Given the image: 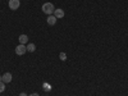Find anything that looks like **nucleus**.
I'll list each match as a JSON object with an SVG mask.
<instances>
[{"label":"nucleus","mask_w":128,"mask_h":96,"mask_svg":"<svg viewBox=\"0 0 128 96\" xmlns=\"http://www.w3.org/2000/svg\"><path fill=\"white\" fill-rule=\"evenodd\" d=\"M54 10H55L54 4H51V3H45L44 5H42V12H44L45 14L51 16L52 13H54Z\"/></svg>","instance_id":"f257e3e1"},{"label":"nucleus","mask_w":128,"mask_h":96,"mask_svg":"<svg viewBox=\"0 0 128 96\" xmlns=\"http://www.w3.org/2000/svg\"><path fill=\"white\" fill-rule=\"evenodd\" d=\"M26 51H27V46H24V45H22V44L18 45V46L16 48V54H17V55H23Z\"/></svg>","instance_id":"f03ea898"},{"label":"nucleus","mask_w":128,"mask_h":96,"mask_svg":"<svg viewBox=\"0 0 128 96\" xmlns=\"http://www.w3.org/2000/svg\"><path fill=\"white\" fill-rule=\"evenodd\" d=\"M19 4H20L19 0H9V8L12 10H17L19 8Z\"/></svg>","instance_id":"7ed1b4c3"},{"label":"nucleus","mask_w":128,"mask_h":96,"mask_svg":"<svg viewBox=\"0 0 128 96\" xmlns=\"http://www.w3.org/2000/svg\"><path fill=\"white\" fill-rule=\"evenodd\" d=\"M12 80H13V77H12V74H10V73L3 74V82L4 83H10V82H12Z\"/></svg>","instance_id":"20e7f679"},{"label":"nucleus","mask_w":128,"mask_h":96,"mask_svg":"<svg viewBox=\"0 0 128 96\" xmlns=\"http://www.w3.org/2000/svg\"><path fill=\"white\" fill-rule=\"evenodd\" d=\"M56 17L55 16H49L48 17V24H50V26H54L55 23H56Z\"/></svg>","instance_id":"39448f33"},{"label":"nucleus","mask_w":128,"mask_h":96,"mask_svg":"<svg viewBox=\"0 0 128 96\" xmlns=\"http://www.w3.org/2000/svg\"><path fill=\"white\" fill-rule=\"evenodd\" d=\"M54 16H55L56 18H63V17H64V10H63V9H59V8L55 9V10H54Z\"/></svg>","instance_id":"423d86ee"},{"label":"nucleus","mask_w":128,"mask_h":96,"mask_svg":"<svg viewBox=\"0 0 128 96\" xmlns=\"http://www.w3.org/2000/svg\"><path fill=\"white\" fill-rule=\"evenodd\" d=\"M18 40H19V42H20L22 45H24L26 42L28 41V36H27V35H20V36L18 37Z\"/></svg>","instance_id":"0eeeda50"},{"label":"nucleus","mask_w":128,"mask_h":96,"mask_svg":"<svg viewBox=\"0 0 128 96\" xmlns=\"http://www.w3.org/2000/svg\"><path fill=\"white\" fill-rule=\"evenodd\" d=\"M35 50H36L35 44H28V45H27V51H30V52H34Z\"/></svg>","instance_id":"6e6552de"},{"label":"nucleus","mask_w":128,"mask_h":96,"mask_svg":"<svg viewBox=\"0 0 128 96\" xmlns=\"http://www.w3.org/2000/svg\"><path fill=\"white\" fill-rule=\"evenodd\" d=\"M59 58H60V60H63V62L67 60V55L64 54V52H60V54H59Z\"/></svg>","instance_id":"1a4fd4ad"},{"label":"nucleus","mask_w":128,"mask_h":96,"mask_svg":"<svg viewBox=\"0 0 128 96\" xmlns=\"http://www.w3.org/2000/svg\"><path fill=\"white\" fill-rule=\"evenodd\" d=\"M4 90H5V83L2 81V82H0V94L4 92Z\"/></svg>","instance_id":"9d476101"},{"label":"nucleus","mask_w":128,"mask_h":96,"mask_svg":"<svg viewBox=\"0 0 128 96\" xmlns=\"http://www.w3.org/2000/svg\"><path fill=\"white\" fill-rule=\"evenodd\" d=\"M42 87H44L45 91H50V84H48V83H44V86H42Z\"/></svg>","instance_id":"9b49d317"},{"label":"nucleus","mask_w":128,"mask_h":96,"mask_svg":"<svg viewBox=\"0 0 128 96\" xmlns=\"http://www.w3.org/2000/svg\"><path fill=\"white\" fill-rule=\"evenodd\" d=\"M30 96H40V95H38V94H31Z\"/></svg>","instance_id":"f8f14e48"},{"label":"nucleus","mask_w":128,"mask_h":96,"mask_svg":"<svg viewBox=\"0 0 128 96\" xmlns=\"http://www.w3.org/2000/svg\"><path fill=\"white\" fill-rule=\"evenodd\" d=\"M19 96H27V95H26L24 92H22V94H19Z\"/></svg>","instance_id":"ddd939ff"},{"label":"nucleus","mask_w":128,"mask_h":96,"mask_svg":"<svg viewBox=\"0 0 128 96\" xmlns=\"http://www.w3.org/2000/svg\"><path fill=\"white\" fill-rule=\"evenodd\" d=\"M2 81H3V77H2V76H0V82H2Z\"/></svg>","instance_id":"4468645a"}]
</instances>
